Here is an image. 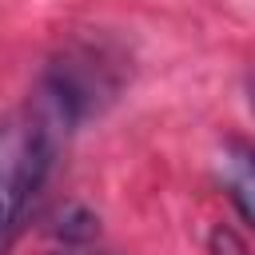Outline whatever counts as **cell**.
Returning <instances> with one entry per match:
<instances>
[{
    "label": "cell",
    "mask_w": 255,
    "mask_h": 255,
    "mask_svg": "<svg viewBox=\"0 0 255 255\" xmlns=\"http://www.w3.org/2000/svg\"><path fill=\"white\" fill-rule=\"evenodd\" d=\"M128 52L108 36H72L44 64L32 100L72 135L88 120L104 116L128 84Z\"/></svg>",
    "instance_id": "obj_1"
},
{
    "label": "cell",
    "mask_w": 255,
    "mask_h": 255,
    "mask_svg": "<svg viewBox=\"0 0 255 255\" xmlns=\"http://www.w3.org/2000/svg\"><path fill=\"white\" fill-rule=\"evenodd\" d=\"M64 139L68 131L36 100L0 120V255H8L24 235Z\"/></svg>",
    "instance_id": "obj_2"
},
{
    "label": "cell",
    "mask_w": 255,
    "mask_h": 255,
    "mask_svg": "<svg viewBox=\"0 0 255 255\" xmlns=\"http://www.w3.org/2000/svg\"><path fill=\"white\" fill-rule=\"evenodd\" d=\"M219 175H223V187H227V199H231L235 215L255 235V143L227 139L223 155H219Z\"/></svg>",
    "instance_id": "obj_3"
},
{
    "label": "cell",
    "mask_w": 255,
    "mask_h": 255,
    "mask_svg": "<svg viewBox=\"0 0 255 255\" xmlns=\"http://www.w3.org/2000/svg\"><path fill=\"white\" fill-rule=\"evenodd\" d=\"M251 92H255V84H251ZM251 100H255V96H251Z\"/></svg>",
    "instance_id": "obj_4"
},
{
    "label": "cell",
    "mask_w": 255,
    "mask_h": 255,
    "mask_svg": "<svg viewBox=\"0 0 255 255\" xmlns=\"http://www.w3.org/2000/svg\"><path fill=\"white\" fill-rule=\"evenodd\" d=\"M72 255H76V251H72Z\"/></svg>",
    "instance_id": "obj_5"
}]
</instances>
